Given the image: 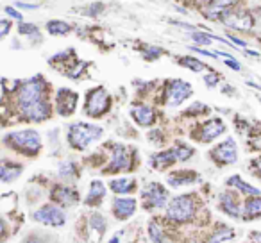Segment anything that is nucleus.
<instances>
[{
	"label": "nucleus",
	"mask_w": 261,
	"mask_h": 243,
	"mask_svg": "<svg viewBox=\"0 0 261 243\" xmlns=\"http://www.w3.org/2000/svg\"><path fill=\"white\" fill-rule=\"evenodd\" d=\"M15 104L18 115L25 122L41 124L52 116V104L48 100V83L41 73L31 79L20 80L15 86Z\"/></svg>",
	"instance_id": "obj_1"
},
{
	"label": "nucleus",
	"mask_w": 261,
	"mask_h": 243,
	"mask_svg": "<svg viewBox=\"0 0 261 243\" xmlns=\"http://www.w3.org/2000/svg\"><path fill=\"white\" fill-rule=\"evenodd\" d=\"M4 145L9 150L25 157H36L43 149L41 134L36 129H22V131H13L4 136Z\"/></svg>",
	"instance_id": "obj_2"
},
{
	"label": "nucleus",
	"mask_w": 261,
	"mask_h": 243,
	"mask_svg": "<svg viewBox=\"0 0 261 243\" xmlns=\"http://www.w3.org/2000/svg\"><path fill=\"white\" fill-rule=\"evenodd\" d=\"M199 213V200L193 193H185L177 195L168 200L167 204V220L170 224L186 225L192 224Z\"/></svg>",
	"instance_id": "obj_3"
},
{
	"label": "nucleus",
	"mask_w": 261,
	"mask_h": 243,
	"mask_svg": "<svg viewBox=\"0 0 261 243\" xmlns=\"http://www.w3.org/2000/svg\"><path fill=\"white\" fill-rule=\"evenodd\" d=\"M104 136V129L100 125L88 124V122H73L66 129V142L70 149L73 150H86L93 143Z\"/></svg>",
	"instance_id": "obj_4"
},
{
	"label": "nucleus",
	"mask_w": 261,
	"mask_h": 243,
	"mask_svg": "<svg viewBox=\"0 0 261 243\" xmlns=\"http://www.w3.org/2000/svg\"><path fill=\"white\" fill-rule=\"evenodd\" d=\"M138 167V152L135 147L123 145V143H113L111 154H109V163L104 168V174H123V172H133Z\"/></svg>",
	"instance_id": "obj_5"
},
{
	"label": "nucleus",
	"mask_w": 261,
	"mask_h": 243,
	"mask_svg": "<svg viewBox=\"0 0 261 243\" xmlns=\"http://www.w3.org/2000/svg\"><path fill=\"white\" fill-rule=\"evenodd\" d=\"M113 105V98L109 95V91L104 86H95L91 90L86 91V97H84V115L90 116V118H102L109 113Z\"/></svg>",
	"instance_id": "obj_6"
},
{
	"label": "nucleus",
	"mask_w": 261,
	"mask_h": 243,
	"mask_svg": "<svg viewBox=\"0 0 261 243\" xmlns=\"http://www.w3.org/2000/svg\"><path fill=\"white\" fill-rule=\"evenodd\" d=\"M193 95V88L190 83L182 79H168L165 80L161 102L168 107H179L182 102H186Z\"/></svg>",
	"instance_id": "obj_7"
},
{
	"label": "nucleus",
	"mask_w": 261,
	"mask_h": 243,
	"mask_svg": "<svg viewBox=\"0 0 261 243\" xmlns=\"http://www.w3.org/2000/svg\"><path fill=\"white\" fill-rule=\"evenodd\" d=\"M168 190L160 182H149L142 190V207L145 211H158L167 207L168 204Z\"/></svg>",
	"instance_id": "obj_8"
},
{
	"label": "nucleus",
	"mask_w": 261,
	"mask_h": 243,
	"mask_svg": "<svg viewBox=\"0 0 261 243\" xmlns=\"http://www.w3.org/2000/svg\"><path fill=\"white\" fill-rule=\"evenodd\" d=\"M220 23H224L225 27L232 31H240V33H249V31L254 29V16L250 15V11L242 8H232L229 11H225L220 18Z\"/></svg>",
	"instance_id": "obj_9"
},
{
	"label": "nucleus",
	"mask_w": 261,
	"mask_h": 243,
	"mask_svg": "<svg viewBox=\"0 0 261 243\" xmlns=\"http://www.w3.org/2000/svg\"><path fill=\"white\" fill-rule=\"evenodd\" d=\"M34 222L41 225H47V227H63L66 224V213L63 211L61 206L58 204H43L40 209H36L31 214Z\"/></svg>",
	"instance_id": "obj_10"
},
{
	"label": "nucleus",
	"mask_w": 261,
	"mask_h": 243,
	"mask_svg": "<svg viewBox=\"0 0 261 243\" xmlns=\"http://www.w3.org/2000/svg\"><path fill=\"white\" fill-rule=\"evenodd\" d=\"M225 132V124L222 118H210L202 124H199L192 131V138L199 143H211L217 138H220Z\"/></svg>",
	"instance_id": "obj_11"
},
{
	"label": "nucleus",
	"mask_w": 261,
	"mask_h": 243,
	"mask_svg": "<svg viewBox=\"0 0 261 243\" xmlns=\"http://www.w3.org/2000/svg\"><path fill=\"white\" fill-rule=\"evenodd\" d=\"M210 157L217 167H229L238 161V147L232 138L224 140L210 150Z\"/></svg>",
	"instance_id": "obj_12"
},
{
	"label": "nucleus",
	"mask_w": 261,
	"mask_h": 243,
	"mask_svg": "<svg viewBox=\"0 0 261 243\" xmlns=\"http://www.w3.org/2000/svg\"><path fill=\"white\" fill-rule=\"evenodd\" d=\"M79 104V93L70 88H59L56 91V113L63 118H68L77 111Z\"/></svg>",
	"instance_id": "obj_13"
},
{
	"label": "nucleus",
	"mask_w": 261,
	"mask_h": 243,
	"mask_svg": "<svg viewBox=\"0 0 261 243\" xmlns=\"http://www.w3.org/2000/svg\"><path fill=\"white\" fill-rule=\"evenodd\" d=\"M130 116L140 127H152L158 122V113L154 107H150L145 102H135L130 105Z\"/></svg>",
	"instance_id": "obj_14"
},
{
	"label": "nucleus",
	"mask_w": 261,
	"mask_h": 243,
	"mask_svg": "<svg viewBox=\"0 0 261 243\" xmlns=\"http://www.w3.org/2000/svg\"><path fill=\"white\" fill-rule=\"evenodd\" d=\"M240 197L242 195H240L236 190L220 193V199H218V207H220V211H224L227 217L242 220V204L243 202L240 200Z\"/></svg>",
	"instance_id": "obj_15"
},
{
	"label": "nucleus",
	"mask_w": 261,
	"mask_h": 243,
	"mask_svg": "<svg viewBox=\"0 0 261 243\" xmlns=\"http://www.w3.org/2000/svg\"><path fill=\"white\" fill-rule=\"evenodd\" d=\"M50 199H52V202L61 207H72L79 202V192H77L73 186L56 184L50 192Z\"/></svg>",
	"instance_id": "obj_16"
},
{
	"label": "nucleus",
	"mask_w": 261,
	"mask_h": 243,
	"mask_svg": "<svg viewBox=\"0 0 261 243\" xmlns=\"http://www.w3.org/2000/svg\"><path fill=\"white\" fill-rule=\"evenodd\" d=\"M136 209H138V200H136L135 197H125V199L116 197L111 202L113 217L120 222H125V220H129L130 217H135Z\"/></svg>",
	"instance_id": "obj_17"
},
{
	"label": "nucleus",
	"mask_w": 261,
	"mask_h": 243,
	"mask_svg": "<svg viewBox=\"0 0 261 243\" xmlns=\"http://www.w3.org/2000/svg\"><path fill=\"white\" fill-rule=\"evenodd\" d=\"M86 239L88 241L98 243L104 238L106 231H108V220H106L104 214L100 213H93L88 217L86 220Z\"/></svg>",
	"instance_id": "obj_18"
},
{
	"label": "nucleus",
	"mask_w": 261,
	"mask_h": 243,
	"mask_svg": "<svg viewBox=\"0 0 261 243\" xmlns=\"http://www.w3.org/2000/svg\"><path fill=\"white\" fill-rule=\"evenodd\" d=\"M202 181L199 172L195 170H174L167 175V182L172 186V188H182V186H192L197 184V182Z\"/></svg>",
	"instance_id": "obj_19"
},
{
	"label": "nucleus",
	"mask_w": 261,
	"mask_h": 243,
	"mask_svg": "<svg viewBox=\"0 0 261 243\" xmlns=\"http://www.w3.org/2000/svg\"><path fill=\"white\" fill-rule=\"evenodd\" d=\"M22 174H23L22 163H16V161L8 159V157L0 159V182L11 184V182H15Z\"/></svg>",
	"instance_id": "obj_20"
},
{
	"label": "nucleus",
	"mask_w": 261,
	"mask_h": 243,
	"mask_svg": "<svg viewBox=\"0 0 261 243\" xmlns=\"http://www.w3.org/2000/svg\"><path fill=\"white\" fill-rule=\"evenodd\" d=\"M175 163H177V156H175L174 149L161 150V152H156L149 157V165L158 172L168 170V168H172Z\"/></svg>",
	"instance_id": "obj_21"
},
{
	"label": "nucleus",
	"mask_w": 261,
	"mask_h": 243,
	"mask_svg": "<svg viewBox=\"0 0 261 243\" xmlns=\"http://www.w3.org/2000/svg\"><path fill=\"white\" fill-rule=\"evenodd\" d=\"M106 184L100 181V179H95V181L90 182V190H88V195L84 199V204L90 207H98L106 199Z\"/></svg>",
	"instance_id": "obj_22"
},
{
	"label": "nucleus",
	"mask_w": 261,
	"mask_h": 243,
	"mask_svg": "<svg viewBox=\"0 0 261 243\" xmlns=\"http://www.w3.org/2000/svg\"><path fill=\"white\" fill-rule=\"evenodd\" d=\"M261 218V195L245 197L242 204V220H257Z\"/></svg>",
	"instance_id": "obj_23"
},
{
	"label": "nucleus",
	"mask_w": 261,
	"mask_h": 243,
	"mask_svg": "<svg viewBox=\"0 0 261 243\" xmlns=\"http://www.w3.org/2000/svg\"><path fill=\"white\" fill-rule=\"evenodd\" d=\"M109 190L115 195H130L138 190V182L136 179H127V177H116L109 181Z\"/></svg>",
	"instance_id": "obj_24"
},
{
	"label": "nucleus",
	"mask_w": 261,
	"mask_h": 243,
	"mask_svg": "<svg viewBox=\"0 0 261 243\" xmlns=\"http://www.w3.org/2000/svg\"><path fill=\"white\" fill-rule=\"evenodd\" d=\"M149 238L152 243H175L174 238L168 234V229L165 227L163 222L150 220L149 224Z\"/></svg>",
	"instance_id": "obj_25"
},
{
	"label": "nucleus",
	"mask_w": 261,
	"mask_h": 243,
	"mask_svg": "<svg viewBox=\"0 0 261 243\" xmlns=\"http://www.w3.org/2000/svg\"><path fill=\"white\" fill-rule=\"evenodd\" d=\"M227 186L232 190H236V192L240 193L242 197H254V195H261L259 188H256V186L249 184V182H245L242 179V175H231V177L227 179Z\"/></svg>",
	"instance_id": "obj_26"
},
{
	"label": "nucleus",
	"mask_w": 261,
	"mask_h": 243,
	"mask_svg": "<svg viewBox=\"0 0 261 243\" xmlns=\"http://www.w3.org/2000/svg\"><path fill=\"white\" fill-rule=\"evenodd\" d=\"M232 238H234V229L229 227V225H225V224H217V227L213 229V232L206 238V243H224Z\"/></svg>",
	"instance_id": "obj_27"
},
{
	"label": "nucleus",
	"mask_w": 261,
	"mask_h": 243,
	"mask_svg": "<svg viewBox=\"0 0 261 243\" xmlns=\"http://www.w3.org/2000/svg\"><path fill=\"white\" fill-rule=\"evenodd\" d=\"M18 34L31 41V45H36L41 41V33L38 29L36 23H31V22H18Z\"/></svg>",
	"instance_id": "obj_28"
},
{
	"label": "nucleus",
	"mask_w": 261,
	"mask_h": 243,
	"mask_svg": "<svg viewBox=\"0 0 261 243\" xmlns=\"http://www.w3.org/2000/svg\"><path fill=\"white\" fill-rule=\"evenodd\" d=\"M45 29H47V33L50 36H68V34H72L73 27L68 22H65V20L56 18V20H48L45 23Z\"/></svg>",
	"instance_id": "obj_29"
},
{
	"label": "nucleus",
	"mask_w": 261,
	"mask_h": 243,
	"mask_svg": "<svg viewBox=\"0 0 261 243\" xmlns=\"http://www.w3.org/2000/svg\"><path fill=\"white\" fill-rule=\"evenodd\" d=\"M58 175L63 179V181H73V179H77L79 177V168H77V163H73L72 159H66V161H63V163H59Z\"/></svg>",
	"instance_id": "obj_30"
},
{
	"label": "nucleus",
	"mask_w": 261,
	"mask_h": 243,
	"mask_svg": "<svg viewBox=\"0 0 261 243\" xmlns=\"http://www.w3.org/2000/svg\"><path fill=\"white\" fill-rule=\"evenodd\" d=\"M177 63H179L181 66H185V68L192 70V72H197V73L204 72V70L207 68L206 63H202L200 59L193 58V56H179V58H177Z\"/></svg>",
	"instance_id": "obj_31"
},
{
	"label": "nucleus",
	"mask_w": 261,
	"mask_h": 243,
	"mask_svg": "<svg viewBox=\"0 0 261 243\" xmlns=\"http://www.w3.org/2000/svg\"><path fill=\"white\" fill-rule=\"evenodd\" d=\"M172 149H174L175 156H177V161H181V163L192 159L193 154H195V149H193V147H190L188 143H182V142H177L175 147H172Z\"/></svg>",
	"instance_id": "obj_32"
},
{
	"label": "nucleus",
	"mask_w": 261,
	"mask_h": 243,
	"mask_svg": "<svg viewBox=\"0 0 261 243\" xmlns=\"http://www.w3.org/2000/svg\"><path fill=\"white\" fill-rule=\"evenodd\" d=\"M190 38H192L193 41H195L197 45H202V47H210L211 43H213V38L210 36V33H202V31L199 29V27H193V29L188 31Z\"/></svg>",
	"instance_id": "obj_33"
},
{
	"label": "nucleus",
	"mask_w": 261,
	"mask_h": 243,
	"mask_svg": "<svg viewBox=\"0 0 261 243\" xmlns=\"http://www.w3.org/2000/svg\"><path fill=\"white\" fill-rule=\"evenodd\" d=\"M163 54H165L163 48L156 47V45H145V47L142 48V58L145 59V61H149V63L158 61V59H160Z\"/></svg>",
	"instance_id": "obj_34"
},
{
	"label": "nucleus",
	"mask_w": 261,
	"mask_h": 243,
	"mask_svg": "<svg viewBox=\"0 0 261 243\" xmlns=\"http://www.w3.org/2000/svg\"><path fill=\"white\" fill-rule=\"evenodd\" d=\"M207 113H210V107H207L206 104H202V102H193V104L185 111V115L186 116H200V115H207Z\"/></svg>",
	"instance_id": "obj_35"
},
{
	"label": "nucleus",
	"mask_w": 261,
	"mask_h": 243,
	"mask_svg": "<svg viewBox=\"0 0 261 243\" xmlns=\"http://www.w3.org/2000/svg\"><path fill=\"white\" fill-rule=\"evenodd\" d=\"M220 79H222V75H220V73H217V72H210V73H206V75L202 77L204 84H206L207 88H217L218 84H220Z\"/></svg>",
	"instance_id": "obj_36"
},
{
	"label": "nucleus",
	"mask_w": 261,
	"mask_h": 243,
	"mask_svg": "<svg viewBox=\"0 0 261 243\" xmlns=\"http://www.w3.org/2000/svg\"><path fill=\"white\" fill-rule=\"evenodd\" d=\"M11 27L13 23L9 22V20H0V41L6 40V38L9 36V33H11Z\"/></svg>",
	"instance_id": "obj_37"
},
{
	"label": "nucleus",
	"mask_w": 261,
	"mask_h": 243,
	"mask_svg": "<svg viewBox=\"0 0 261 243\" xmlns=\"http://www.w3.org/2000/svg\"><path fill=\"white\" fill-rule=\"evenodd\" d=\"M102 11H104V6H102L100 2H95V4L90 6V9H86V15L90 16V18H97Z\"/></svg>",
	"instance_id": "obj_38"
},
{
	"label": "nucleus",
	"mask_w": 261,
	"mask_h": 243,
	"mask_svg": "<svg viewBox=\"0 0 261 243\" xmlns=\"http://www.w3.org/2000/svg\"><path fill=\"white\" fill-rule=\"evenodd\" d=\"M22 243H47V238L40 232H31L29 236H25Z\"/></svg>",
	"instance_id": "obj_39"
},
{
	"label": "nucleus",
	"mask_w": 261,
	"mask_h": 243,
	"mask_svg": "<svg viewBox=\"0 0 261 243\" xmlns=\"http://www.w3.org/2000/svg\"><path fill=\"white\" fill-rule=\"evenodd\" d=\"M4 11H6V15H9L13 20H16V22H22L23 20V15L18 11V8H15V6H8Z\"/></svg>",
	"instance_id": "obj_40"
},
{
	"label": "nucleus",
	"mask_w": 261,
	"mask_h": 243,
	"mask_svg": "<svg viewBox=\"0 0 261 243\" xmlns=\"http://www.w3.org/2000/svg\"><path fill=\"white\" fill-rule=\"evenodd\" d=\"M224 65L229 66L231 70H234V72H240L242 70V65L238 63V59L234 58V56H229V58H224Z\"/></svg>",
	"instance_id": "obj_41"
},
{
	"label": "nucleus",
	"mask_w": 261,
	"mask_h": 243,
	"mask_svg": "<svg viewBox=\"0 0 261 243\" xmlns=\"http://www.w3.org/2000/svg\"><path fill=\"white\" fill-rule=\"evenodd\" d=\"M8 238V225H6L4 218L0 217V241H4Z\"/></svg>",
	"instance_id": "obj_42"
},
{
	"label": "nucleus",
	"mask_w": 261,
	"mask_h": 243,
	"mask_svg": "<svg viewBox=\"0 0 261 243\" xmlns=\"http://www.w3.org/2000/svg\"><path fill=\"white\" fill-rule=\"evenodd\" d=\"M15 8H18V9H38L40 6L38 4H27V2H15Z\"/></svg>",
	"instance_id": "obj_43"
},
{
	"label": "nucleus",
	"mask_w": 261,
	"mask_h": 243,
	"mask_svg": "<svg viewBox=\"0 0 261 243\" xmlns=\"http://www.w3.org/2000/svg\"><path fill=\"white\" fill-rule=\"evenodd\" d=\"M252 170H254V174L261 177V156L252 161Z\"/></svg>",
	"instance_id": "obj_44"
},
{
	"label": "nucleus",
	"mask_w": 261,
	"mask_h": 243,
	"mask_svg": "<svg viewBox=\"0 0 261 243\" xmlns=\"http://www.w3.org/2000/svg\"><path fill=\"white\" fill-rule=\"evenodd\" d=\"M250 239H252V243H261V232H252Z\"/></svg>",
	"instance_id": "obj_45"
},
{
	"label": "nucleus",
	"mask_w": 261,
	"mask_h": 243,
	"mask_svg": "<svg viewBox=\"0 0 261 243\" xmlns=\"http://www.w3.org/2000/svg\"><path fill=\"white\" fill-rule=\"evenodd\" d=\"M109 243H122V232H118V234H115L111 239H109Z\"/></svg>",
	"instance_id": "obj_46"
},
{
	"label": "nucleus",
	"mask_w": 261,
	"mask_h": 243,
	"mask_svg": "<svg viewBox=\"0 0 261 243\" xmlns=\"http://www.w3.org/2000/svg\"><path fill=\"white\" fill-rule=\"evenodd\" d=\"M224 93H231V95H234V88L232 86H224Z\"/></svg>",
	"instance_id": "obj_47"
},
{
	"label": "nucleus",
	"mask_w": 261,
	"mask_h": 243,
	"mask_svg": "<svg viewBox=\"0 0 261 243\" xmlns=\"http://www.w3.org/2000/svg\"><path fill=\"white\" fill-rule=\"evenodd\" d=\"M257 41H259V43H261V34H259V36H257Z\"/></svg>",
	"instance_id": "obj_48"
},
{
	"label": "nucleus",
	"mask_w": 261,
	"mask_h": 243,
	"mask_svg": "<svg viewBox=\"0 0 261 243\" xmlns=\"http://www.w3.org/2000/svg\"><path fill=\"white\" fill-rule=\"evenodd\" d=\"M257 98H259V104H261V97H257Z\"/></svg>",
	"instance_id": "obj_49"
},
{
	"label": "nucleus",
	"mask_w": 261,
	"mask_h": 243,
	"mask_svg": "<svg viewBox=\"0 0 261 243\" xmlns=\"http://www.w3.org/2000/svg\"><path fill=\"white\" fill-rule=\"evenodd\" d=\"M43 2H47V0H43Z\"/></svg>",
	"instance_id": "obj_50"
}]
</instances>
